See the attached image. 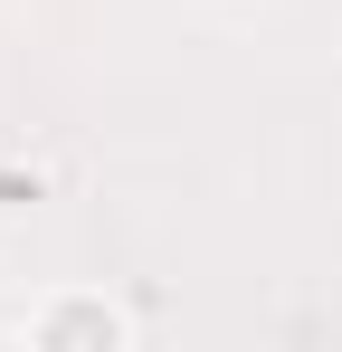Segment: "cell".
I'll list each match as a JSON object with an SVG mask.
<instances>
[{"mask_svg": "<svg viewBox=\"0 0 342 352\" xmlns=\"http://www.w3.org/2000/svg\"><path fill=\"white\" fill-rule=\"evenodd\" d=\"M19 343H38V352H124L133 314L114 295H95V286H57V295H38L19 314Z\"/></svg>", "mask_w": 342, "mask_h": 352, "instance_id": "obj_1", "label": "cell"}, {"mask_svg": "<svg viewBox=\"0 0 342 352\" xmlns=\"http://www.w3.org/2000/svg\"><path fill=\"white\" fill-rule=\"evenodd\" d=\"M29 200H38V172H10L0 162V210H29Z\"/></svg>", "mask_w": 342, "mask_h": 352, "instance_id": "obj_2", "label": "cell"}]
</instances>
